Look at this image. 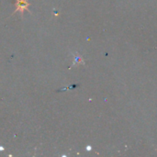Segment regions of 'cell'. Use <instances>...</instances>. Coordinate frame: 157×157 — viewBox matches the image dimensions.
I'll return each mask as SVG.
<instances>
[{"instance_id":"cell-1","label":"cell","mask_w":157,"mask_h":157,"mask_svg":"<svg viewBox=\"0 0 157 157\" xmlns=\"http://www.w3.org/2000/svg\"><path fill=\"white\" fill-rule=\"evenodd\" d=\"M29 6V3L27 0H17V8L15 10V12H21V14H23V12L27 9V7Z\"/></svg>"}]
</instances>
